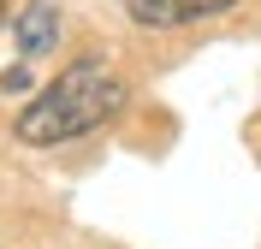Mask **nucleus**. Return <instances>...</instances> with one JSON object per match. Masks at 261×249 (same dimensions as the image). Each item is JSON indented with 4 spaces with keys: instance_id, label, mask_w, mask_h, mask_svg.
Instances as JSON below:
<instances>
[{
    "instance_id": "f257e3e1",
    "label": "nucleus",
    "mask_w": 261,
    "mask_h": 249,
    "mask_svg": "<svg viewBox=\"0 0 261 249\" xmlns=\"http://www.w3.org/2000/svg\"><path fill=\"white\" fill-rule=\"evenodd\" d=\"M119 101H125V83L107 66H95V60H77V66H65L60 77L18 113V143H36V149L71 143V136L107 125V119L119 113Z\"/></svg>"
},
{
    "instance_id": "f03ea898",
    "label": "nucleus",
    "mask_w": 261,
    "mask_h": 249,
    "mask_svg": "<svg viewBox=\"0 0 261 249\" xmlns=\"http://www.w3.org/2000/svg\"><path fill=\"white\" fill-rule=\"evenodd\" d=\"M231 0H125V12L148 30H172V24H190V18H214L226 12Z\"/></svg>"
},
{
    "instance_id": "7ed1b4c3",
    "label": "nucleus",
    "mask_w": 261,
    "mask_h": 249,
    "mask_svg": "<svg viewBox=\"0 0 261 249\" xmlns=\"http://www.w3.org/2000/svg\"><path fill=\"white\" fill-rule=\"evenodd\" d=\"M54 42H60V12H54V0H30L24 18H18V48H24V60H42Z\"/></svg>"
},
{
    "instance_id": "20e7f679",
    "label": "nucleus",
    "mask_w": 261,
    "mask_h": 249,
    "mask_svg": "<svg viewBox=\"0 0 261 249\" xmlns=\"http://www.w3.org/2000/svg\"><path fill=\"white\" fill-rule=\"evenodd\" d=\"M0 18H6V0H0Z\"/></svg>"
}]
</instances>
